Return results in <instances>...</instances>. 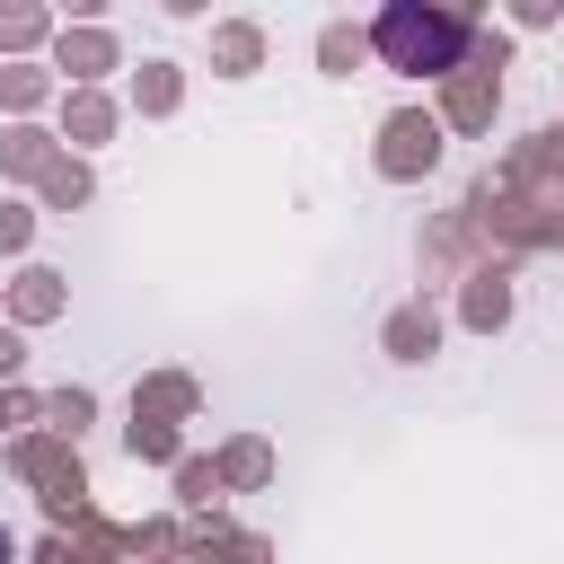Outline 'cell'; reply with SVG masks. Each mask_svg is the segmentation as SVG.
<instances>
[{"mask_svg": "<svg viewBox=\"0 0 564 564\" xmlns=\"http://www.w3.org/2000/svg\"><path fill=\"white\" fill-rule=\"evenodd\" d=\"M0 564H9V538H0Z\"/></svg>", "mask_w": 564, "mask_h": 564, "instance_id": "2", "label": "cell"}, {"mask_svg": "<svg viewBox=\"0 0 564 564\" xmlns=\"http://www.w3.org/2000/svg\"><path fill=\"white\" fill-rule=\"evenodd\" d=\"M379 53L397 62V70H458L467 62V18H449V9H423V0H397V9H379Z\"/></svg>", "mask_w": 564, "mask_h": 564, "instance_id": "1", "label": "cell"}]
</instances>
